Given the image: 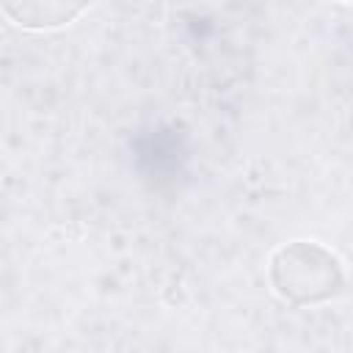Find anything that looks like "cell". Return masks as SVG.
Wrapping results in <instances>:
<instances>
[{"mask_svg":"<svg viewBox=\"0 0 353 353\" xmlns=\"http://www.w3.org/2000/svg\"><path fill=\"white\" fill-rule=\"evenodd\" d=\"M273 292L292 306H317L345 290L342 259L314 240H292L273 251L268 262Z\"/></svg>","mask_w":353,"mask_h":353,"instance_id":"obj_1","label":"cell"},{"mask_svg":"<svg viewBox=\"0 0 353 353\" xmlns=\"http://www.w3.org/2000/svg\"><path fill=\"white\" fill-rule=\"evenodd\" d=\"M94 0H0L3 14L22 30H58L74 22Z\"/></svg>","mask_w":353,"mask_h":353,"instance_id":"obj_2","label":"cell"},{"mask_svg":"<svg viewBox=\"0 0 353 353\" xmlns=\"http://www.w3.org/2000/svg\"><path fill=\"white\" fill-rule=\"evenodd\" d=\"M336 3H353V0H336Z\"/></svg>","mask_w":353,"mask_h":353,"instance_id":"obj_3","label":"cell"}]
</instances>
